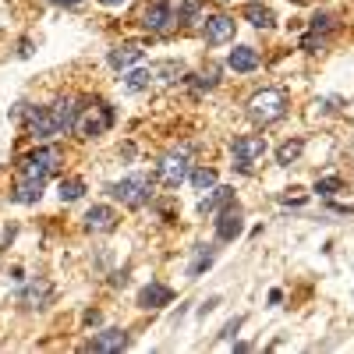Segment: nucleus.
<instances>
[{"mask_svg": "<svg viewBox=\"0 0 354 354\" xmlns=\"http://www.w3.org/2000/svg\"><path fill=\"white\" fill-rule=\"evenodd\" d=\"M57 167H61V149H57V145H43V149L21 156V163H18V181L43 188L46 177L57 174Z\"/></svg>", "mask_w": 354, "mask_h": 354, "instance_id": "1", "label": "nucleus"}, {"mask_svg": "<svg viewBox=\"0 0 354 354\" xmlns=\"http://www.w3.org/2000/svg\"><path fill=\"white\" fill-rule=\"evenodd\" d=\"M287 113V93L283 88H259V93L248 100V117L255 124H277Z\"/></svg>", "mask_w": 354, "mask_h": 354, "instance_id": "2", "label": "nucleus"}, {"mask_svg": "<svg viewBox=\"0 0 354 354\" xmlns=\"http://www.w3.org/2000/svg\"><path fill=\"white\" fill-rule=\"evenodd\" d=\"M110 124H113V106H110V103L96 100V103L78 106L75 131H78L82 138H100V135H106V131H110Z\"/></svg>", "mask_w": 354, "mask_h": 354, "instance_id": "3", "label": "nucleus"}, {"mask_svg": "<svg viewBox=\"0 0 354 354\" xmlns=\"http://www.w3.org/2000/svg\"><path fill=\"white\" fill-rule=\"evenodd\" d=\"M110 195L121 205H128V209H142L145 202H153V177L149 174H131L124 181L110 185Z\"/></svg>", "mask_w": 354, "mask_h": 354, "instance_id": "4", "label": "nucleus"}, {"mask_svg": "<svg viewBox=\"0 0 354 354\" xmlns=\"http://www.w3.org/2000/svg\"><path fill=\"white\" fill-rule=\"evenodd\" d=\"M266 138L262 135H241V138H234V167L238 170H252L262 156H266Z\"/></svg>", "mask_w": 354, "mask_h": 354, "instance_id": "5", "label": "nucleus"}, {"mask_svg": "<svg viewBox=\"0 0 354 354\" xmlns=\"http://www.w3.org/2000/svg\"><path fill=\"white\" fill-rule=\"evenodd\" d=\"M188 174H192L188 149H174V153H167L160 160V181H163V188H181V181H185Z\"/></svg>", "mask_w": 354, "mask_h": 354, "instance_id": "6", "label": "nucleus"}, {"mask_svg": "<svg viewBox=\"0 0 354 354\" xmlns=\"http://www.w3.org/2000/svg\"><path fill=\"white\" fill-rule=\"evenodd\" d=\"M138 21H142V28H149V32H163V28L174 21V11H170L167 0H145Z\"/></svg>", "mask_w": 354, "mask_h": 354, "instance_id": "7", "label": "nucleus"}, {"mask_svg": "<svg viewBox=\"0 0 354 354\" xmlns=\"http://www.w3.org/2000/svg\"><path fill=\"white\" fill-rule=\"evenodd\" d=\"M241 230H245L241 209H238V205H223L220 216H216V238H220V241H234Z\"/></svg>", "mask_w": 354, "mask_h": 354, "instance_id": "8", "label": "nucleus"}, {"mask_svg": "<svg viewBox=\"0 0 354 354\" xmlns=\"http://www.w3.org/2000/svg\"><path fill=\"white\" fill-rule=\"evenodd\" d=\"M170 301H174V290H170L167 283H160V280L145 283V287L138 290V308H163V305H170Z\"/></svg>", "mask_w": 354, "mask_h": 354, "instance_id": "9", "label": "nucleus"}, {"mask_svg": "<svg viewBox=\"0 0 354 354\" xmlns=\"http://www.w3.org/2000/svg\"><path fill=\"white\" fill-rule=\"evenodd\" d=\"M50 113H53V124H57V131H61V135L75 131L78 106H75V100H71V96H64V100H53V103H50Z\"/></svg>", "mask_w": 354, "mask_h": 354, "instance_id": "10", "label": "nucleus"}, {"mask_svg": "<svg viewBox=\"0 0 354 354\" xmlns=\"http://www.w3.org/2000/svg\"><path fill=\"white\" fill-rule=\"evenodd\" d=\"M131 344V337L124 330H103L93 337V344H88V351H96V354H113V351H124Z\"/></svg>", "mask_w": 354, "mask_h": 354, "instance_id": "11", "label": "nucleus"}, {"mask_svg": "<svg viewBox=\"0 0 354 354\" xmlns=\"http://www.w3.org/2000/svg\"><path fill=\"white\" fill-rule=\"evenodd\" d=\"M117 227V213L110 205H93V209L85 213V230L88 234H110Z\"/></svg>", "mask_w": 354, "mask_h": 354, "instance_id": "12", "label": "nucleus"}, {"mask_svg": "<svg viewBox=\"0 0 354 354\" xmlns=\"http://www.w3.org/2000/svg\"><path fill=\"white\" fill-rule=\"evenodd\" d=\"M230 39H234V18L230 15H213L205 21V43L220 46V43H230Z\"/></svg>", "mask_w": 354, "mask_h": 354, "instance_id": "13", "label": "nucleus"}, {"mask_svg": "<svg viewBox=\"0 0 354 354\" xmlns=\"http://www.w3.org/2000/svg\"><path fill=\"white\" fill-rule=\"evenodd\" d=\"M106 61H110V68H117V71H128V68H135V64L142 61V46H138V43H124V46H113Z\"/></svg>", "mask_w": 354, "mask_h": 354, "instance_id": "14", "label": "nucleus"}, {"mask_svg": "<svg viewBox=\"0 0 354 354\" xmlns=\"http://www.w3.org/2000/svg\"><path fill=\"white\" fill-rule=\"evenodd\" d=\"M160 82V64H149V68H131L128 78H124V88L128 93H142V88H149Z\"/></svg>", "mask_w": 354, "mask_h": 354, "instance_id": "15", "label": "nucleus"}, {"mask_svg": "<svg viewBox=\"0 0 354 354\" xmlns=\"http://www.w3.org/2000/svg\"><path fill=\"white\" fill-rule=\"evenodd\" d=\"M50 283L46 280H36V283H28V287H21V294H18V301L25 305V308H43L46 305V298H50Z\"/></svg>", "mask_w": 354, "mask_h": 354, "instance_id": "16", "label": "nucleus"}, {"mask_svg": "<svg viewBox=\"0 0 354 354\" xmlns=\"http://www.w3.org/2000/svg\"><path fill=\"white\" fill-rule=\"evenodd\" d=\"M227 68H234V71H255V68H259V50H252V46H234L230 57H227Z\"/></svg>", "mask_w": 354, "mask_h": 354, "instance_id": "17", "label": "nucleus"}, {"mask_svg": "<svg viewBox=\"0 0 354 354\" xmlns=\"http://www.w3.org/2000/svg\"><path fill=\"white\" fill-rule=\"evenodd\" d=\"M234 202V188H209V195H205L202 202H198V213H220L223 205H230Z\"/></svg>", "mask_w": 354, "mask_h": 354, "instance_id": "18", "label": "nucleus"}, {"mask_svg": "<svg viewBox=\"0 0 354 354\" xmlns=\"http://www.w3.org/2000/svg\"><path fill=\"white\" fill-rule=\"evenodd\" d=\"M213 259H216V248H213V245H198V248H195V259H192V266H188V280H198L202 270H209V266H213Z\"/></svg>", "mask_w": 354, "mask_h": 354, "instance_id": "19", "label": "nucleus"}, {"mask_svg": "<svg viewBox=\"0 0 354 354\" xmlns=\"http://www.w3.org/2000/svg\"><path fill=\"white\" fill-rule=\"evenodd\" d=\"M241 15H245V21H252L255 28H273V25H277L273 8H266V4H248Z\"/></svg>", "mask_w": 354, "mask_h": 354, "instance_id": "20", "label": "nucleus"}, {"mask_svg": "<svg viewBox=\"0 0 354 354\" xmlns=\"http://www.w3.org/2000/svg\"><path fill=\"white\" fill-rule=\"evenodd\" d=\"M301 149H305V142H301V138H294V142H283L280 149H277V163H280V167H290V163H298Z\"/></svg>", "mask_w": 354, "mask_h": 354, "instance_id": "21", "label": "nucleus"}, {"mask_svg": "<svg viewBox=\"0 0 354 354\" xmlns=\"http://www.w3.org/2000/svg\"><path fill=\"white\" fill-rule=\"evenodd\" d=\"M188 177H192V185H195L198 192H209V188L216 185V170H209V167H198V170H192Z\"/></svg>", "mask_w": 354, "mask_h": 354, "instance_id": "22", "label": "nucleus"}, {"mask_svg": "<svg viewBox=\"0 0 354 354\" xmlns=\"http://www.w3.org/2000/svg\"><path fill=\"white\" fill-rule=\"evenodd\" d=\"M82 195H85V181H78V177L61 181V202H78Z\"/></svg>", "mask_w": 354, "mask_h": 354, "instance_id": "23", "label": "nucleus"}, {"mask_svg": "<svg viewBox=\"0 0 354 354\" xmlns=\"http://www.w3.org/2000/svg\"><path fill=\"white\" fill-rule=\"evenodd\" d=\"M340 188H344V181H340V177H322V181L315 185V192H319V195H337Z\"/></svg>", "mask_w": 354, "mask_h": 354, "instance_id": "24", "label": "nucleus"}, {"mask_svg": "<svg viewBox=\"0 0 354 354\" xmlns=\"http://www.w3.org/2000/svg\"><path fill=\"white\" fill-rule=\"evenodd\" d=\"M312 32H315V36H326V32H333V18H330V15H319V18H312Z\"/></svg>", "mask_w": 354, "mask_h": 354, "instance_id": "25", "label": "nucleus"}, {"mask_svg": "<svg viewBox=\"0 0 354 354\" xmlns=\"http://www.w3.org/2000/svg\"><path fill=\"white\" fill-rule=\"evenodd\" d=\"M322 43H326V39H322V36H315V32H308V36L301 39V46H305L308 53H315V50H322Z\"/></svg>", "mask_w": 354, "mask_h": 354, "instance_id": "26", "label": "nucleus"}, {"mask_svg": "<svg viewBox=\"0 0 354 354\" xmlns=\"http://www.w3.org/2000/svg\"><path fill=\"white\" fill-rule=\"evenodd\" d=\"M241 322H245L241 315H238V319H230V322H227V326H223V333H220V337H223V340H230L234 333H238V330H241Z\"/></svg>", "mask_w": 354, "mask_h": 354, "instance_id": "27", "label": "nucleus"}, {"mask_svg": "<svg viewBox=\"0 0 354 354\" xmlns=\"http://www.w3.org/2000/svg\"><path fill=\"white\" fill-rule=\"evenodd\" d=\"M85 322H88V326H96V322H100V312H96V308L85 312Z\"/></svg>", "mask_w": 354, "mask_h": 354, "instance_id": "28", "label": "nucleus"}, {"mask_svg": "<svg viewBox=\"0 0 354 354\" xmlns=\"http://www.w3.org/2000/svg\"><path fill=\"white\" fill-rule=\"evenodd\" d=\"M103 8H117V4H128V0H100Z\"/></svg>", "mask_w": 354, "mask_h": 354, "instance_id": "29", "label": "nucleus"}, {"mask_svg": "<svg viewBox=\"0 0 354 354\" xmlns=\"http://www.w3.org/2000/svg\"><path fill=\"white\" fill-rule=\"evenodd\" d=\"M53 4H64V8H75V4H82V0H53Z\"/></svg>", "mask_w": 354, "mask_h": 354, "instance_id": "30", "label": "nucleus"}, {"mask_svg": "<svg viewBox=\"0 0 354 354\" xmlns=\"http://www.w3.org/2000/svg\"><path fill=\"white\" fill-rule=\"evenodd\" d=\"M298 4H301V0H298Z\"/></svg>", "mask_w": 354, "mask_h": 354, "instance_id": "31", "label": "nucleus"}]
</instances>
